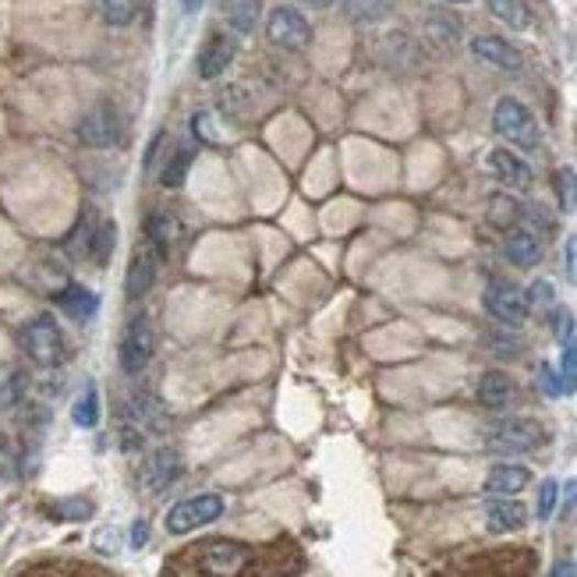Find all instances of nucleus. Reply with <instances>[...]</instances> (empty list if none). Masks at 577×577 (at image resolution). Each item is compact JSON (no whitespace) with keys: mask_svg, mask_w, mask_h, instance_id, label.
I'll use <instances>...</instances> for the list:
<instances>
[{"mask_svg":"<svg viewBox=\"0 0 577 577\" xmlns=\"http://www.w3.org/2000/svg\"><path fill=\"white\" fill-rule=\"evenodd\" d=\"M223 510H228V503H223L220 492L188 496V500L174 503L167 510V532L170 535H188V532H196V528H206V524H213L217 518H223Z\"/></svg>","mask_w":577,"mask_h":577,"instance_id":"7","label":"nucleus"},{"mask_svg":"<svg viewBox=\"0 0 577 577\" xmlns=\"http://www.w3.org/2000/svg\"><path fill=\"white\" fill-rule=\"evenodd\" d=\"M78 142L89 149H110L121 142V114L110 103L92 107L89 114L78 121Z\"/></svg>","mask_w":577,"mask_h":577,"instance_id":"10","label":"nucleus"},{"mask_svg":"<svg viewBox=\"0 0 577 577\" xmlns=\"http://www.w3.org/2000/svg\"><path fill=\"white\" fill-rule=\"evenodd\" d=\"M156 269H159V255L153 252L149 242H142L127 263V277H124V295L127 301H142L149 295V287L156 284Z\"/></svg>","mask_w":577,"mask_h":577,"instance_id":"12","label":"nucleus"},{"mask_svg":"<svg viewBox=\"0 0 577 577\" xmlns=\"http://www.w3.org/2000/svg\"><path fill=\"white\" fill-rule=\"evenodd\" d=\"M574 507H577V478H570L564 489V510H574Z\"/></svg>","mask_w":577,"mask_h":577,"instance_id":"40","label":"nucleus"},{"mask_svg":"<svg viewBox=\"0 0 577 577\" xmlns=\"http://www.w3.org/2000/svg\"><path fill=\"white\" fill-rule=\"evenodd\" d=\"M341 11L351 25H376L390 14V0H341Z\"/></svg>","mask_w":577,"mask_h":577,"instance_id":"25","label":"nucleus"},{"mask_svg":"<svg viewBox=\"0 0 577 577\" xmlns=\"http://www.w3.org/2000/svg\"><path fill=\"white\" fill-rule=\"evenodd\" d=\"M191 159H196V153H191L188 146L174 149V156L167 159V167L159 170V185H164V188H181V185H185V178H188Z\"/></svg>","mask_w":577,"mask_h":577,"instance_id":"29","label":"nucleus"},{"mask_svg":"<svg viewBox=\"0 0 577 577\" xmlns=\"http://www.w3.org/2000/svg\"><path fill=\"white\" fill-rule=\"evenodd\" d=\"M556 379H559V393L570 397L577 390V336L564 344V355H559V368H556Z\"/></svg>","mask_w":577,"mask_h":577,"instance_id":"30","label":"nucleus"},{"mask_svg":"<svg viewBox=\"0 0 577 577\" xmlns=\"http://www.w3.org/2000/svg\"><path fill=\"white\" fill-rule=\"evenodd\" d=\"M524 521H528L524 507L518 500H510V496H507V500H489V507H486V524H489L492 535L521 532Z\"/></svg>","mask_w":577,"mask_h":577,"instance_id":"20","label":"nucleus"},{"mask_svg":"<svg viewBox=\"0 0 577 577\" xmlns=\"http://www.w3.org/2000/svg\"><path fill=\"white\" fill-rule=\"evenodd\" d=\"M51 514L64 518V521H86V518H92V503L89 500H64V503L51 507Z\"/></svg>","mask_w":577,"mask_h":577,"instance_id":"37","label":"nucleus"},{"mask_svg":"<svg viewBox=\"0 0 577 577\" xmlns=\"http://www.w3.org/2000/svg\"><path fill=\"white\" fill-rule=\"evenodd\" d=\"M550 577H577V567L570 564V559H559V564L553 567V574Z\"/></svg>","mask_w":577,"mask_h":577,"instance_id":"41","label":"nucleus"},{"mask_svg":"<svg viewBox=\"0 0 577 577\" xmlns=\"http://www.w3.org/2000/svg\"><path fill=\"white\" fill-rule=\"evenodd\" d=\"M492 132L500 135V138H507L510 146H521V149H535L539 142H542L535 114L521 100H514V96H503V100L496 103V110H492Z\"/></svg>","mask_w":577,"mask_h":577,"instance_id":"3","label":"nucleus"},{"mask_svg":"<svg viewBox=\"0 0 577 577\" xmlns=\"http://www.w3.org/2000/svg\"><path fill=\"white\" fill-rule=\"evenodd\" d=\"M114 223L110 220H100V231H96V242H92V255L89 259L92 263H100V266H107L110 263V252H114Z\"/></svg>","mask_w":577,"mask_h":577,"instance_id":"34","label":"nucleus"},{"mask_svg":"<svg viewBox=\"0 0 577 577\" xmlns=\"http://www.w3.org/2000/svg\"><path fill=\"white\" fill-rule=\"evenodd\" d=\"M425 36L436 46H443V51H454V46L461 43V19L454 11L432 8L425 14Z\"/></svg>","mask_w":577,"mask_h":577,"instance_id":"23","label":"nucleus"},{"mask_svg":"<svg viewBox=\"0 0 577 577\" xmlns=\"http://www.w3.org/2000/svg\"><path fill=\"white\" fill-rule=\"evenodd\" d=\"M234 57H237V36L234 32H213L199 51V78L213 82V78H220L223 71L231 68Z\"/></svg>","mask_w":577,"mask_h":577,"instance_id":"13","label":"nucleus"},{"mask_svg":"<svg viewBox=\"0 0 577 577\" xmlns=\"http://www.w3.org/2000/svg\"><path fill=\"white\" fill-rule=\"evenodd\" d=\"M553 185H556L559 210L574 213V210H577V170H574V167H559V170L553 174Z\"/></svg>","mask_w":577,"mask_h":577,"instance_id":"32","label":"nucleus"},{"mask_svg":"<svg viewBox=\"0 0 577 577\" xmlns=\"http://www.w3.org/2000/svg\"><path fill=\"white\" fill-rule=\"evenodd\" d=\"M100 11H103V22L114 25V29H124L138 19L142 11V0H100Z\"/></svg>","mask_w":577,"mask_h":577,"instance_id":"28","label":"nucleus"},{"mask_svg":"<svg viewBox=\"0 0 577 577\" xmlns=\"http://www.w3.org/2000/svg\"><path fill=\"white\" fill-rule=\"evenodd\" d=\"M153 351H156L153 319L146 312H138L132 323L124 326V336H121V368L127 376L146 373L149 362H153Z\"/></svg>","mask_w":577,"mask_h":577,"instance_id":"8","label":"nucleus"},{"mask_svg":"<svg viewBox=\"0 0 577 577\" xmlns=\"http://www.w3.org/2000/svg\"><path fill=\"white\" fill-rule=\"evenodd\" d=\"M178 4H181V11H185V14H196V11H202L206 0H178Z\"/></svg>","mask_w":577,"mask_h":577,"instance_id":"44","label":"nucleus"},{"mask_svg":"<svg viewBox=\"0 0 577 577\" xmlns=\"http://www.w3.org/2000/svg\"><path fill=\"white\" fill-rule=\"evenodd\" d=\"M489 220L496 223V228L514 231V223L521 220V206L510 199V196H492L489 199Z\"/></svg>","mask_w":577,"mask_h":577,"instance_id":"33","label":"nucleus"},{"mask_svg":"<svg viewBox=\"0 0 577 577\" xmlns=\"http://www.w3.org/2000/svg\"><path fill=\"white\" fill-rule=\"evenodd\" d=\"M524 298H528V304L532 309H556V291H553V284L550 280H532V287L524 291Z\"/></svg>","mask_w":577,"mask_h":577,"instance_id":"36","label":"nucleus"},{"mask_svg":"<svg viewBox=\"0 0 577 577\" xmlns=\"http://www.w3.org/2000/svg\"><path fill=\"white\" fill-rule=\"evenodd\" d=\"M223 19L234 36H248L263 19V0H223Z\"/></svg>","mask_w":577,"mask_h":577,"instance_id":"24","label":"nucleus"},{"mask_svg":"<svg viewBox=\"0 0 577 577\" xmlns=\"http://www.w3.org/2000/svg\"><path fill=\"white\" fill-rule=\"evenodd\" d=\"M146 542V521H135V532H132V546H142Z\"/></svg>","mask_w":577,"mask_h":577,"instance_id":"42","label":"nucleus"},{"mask_svg":"<svg viewBox=\"0 0 577 577\" xmlns=\"http://www.w3.org/2000/svg\"><path fill=\"white\" fill-rule=\"evenodd\" d=\"M446 4H468V0H446Z\"/></svg>","mask_w":577,"mask_h":577,"instance_id":"45","label":"nucleus"},{"mask_svg":"<svg viewBox=\"0 0 577 577\" xmlns=\"http://www.w3.org/2000/svg\"><path fill=\"white\" fill-rule=\"evenodd\" d=\"M492 19H500L503 25L524 32L528 25H532V8H528V0H486Z\"/></svg>","mask_w":577,"mask_h":577,"instance_id":"27","label":"nucleus"},{"mask_svg":"<svg viewBox=\"0 0 577 577\" xmlns=\"http://www.w3.org/2000/svg\"><path fill=\"white\" fill-rule=\"evenodd\" d=\"M170 429V414L159 400L146 390H138L127 397L124 404V419H121V443L124 451H138L146 436H159V432Z\"/></svg>","mask_w":577,"mask_h":577,"instance_id":"2","label":"nucleus"},{"mask_svg":"<svg viewBox=\"0 0 577 577\" xmlns=\"http://www.w3.org/2000/svg\"><path fill=\"white\" fill-rule=\"evenodd\" d=\"M550 440V432L535 419H503L486 429V446L496 454H528L539 451Z\"/></svg>","mask_w":577,"mask_h":577,"instance_id":"5","label":"nucleus"},{"mask_svg":"<svg viewBox=\"0 0 577 577\" xmlns=\"http://www.w3.org/2000/svg\"><path fill=\"white\" fill-rule=\"evenodd\" d=\"M0 451H4V432H0Z\"/></svg>","mask_w":577,"mask_h":577,"instance_id":"46","label":"nucleus"},{"mask_svg":"<svg viewBox=\"0 0 577 577\" xmlns=\"http://www.w3.org/2000/svg\"><path fill=\"white\" fill-rule=\"evenodd\" d=\"M181 237V228L178 220H174L170 213H149L146 217V242L153 245V252L159 255V259H167V255L174 252V245H178Z\"/></svg>","mask_w":577,"mask_h":577,"instance_id":"22","label":"nucleus"},{"mask_svg":"<svg viewBox=\"0 0 577 577\" xmlns=\"http://www.w3.org/2000/svg\"><path fill=\"white\" fill-rule=\"evenodd\" d=\"M14 577H118V574L96 564H82V559H40V564H29Z\"/></svg>","mask_w":577,"mask_h":577,"instance_id":"17","label":"nucleus"},{"mask_svg":"<svg viewBox=\"0 0 577 577\" xmlns=\"http://www.w3.org/2000/svg\"><path fill=\"white\" fill-rule=\"evenodd\" d=\"M556 503H559V482H556V478H546V482L539 486V503H535L539 521H550Z\"/></svg>","mask_w":577,"mask_h":577,"instance_id":"35","label":"nucleus"},{"mask_svg":"<svg viewBox=\"0 0 577 577\" xmlns=\"http://www.w3.org/2000/svg\"><path fill=\"white\" fill-rule=\"evenodd\" d=\"M71 419H75L78 429H92L96 422H100V393H96V387H86L82 397L75 400Z\"/></svg>","mask_w":577,"mask_h":577,"instance_id":"31","label":"nucleus"},{"mask_svg":"<svg viewBox=\"0 0 577 577\" xmlns=\"http://www.w3.org/2000/svg\"><path fill=\"white\" fill-rule=\"evenodd\" d=\"M564 266H567V280L577 284V234H570L564 245Z\"/></svg>","mask_w":577,"mask_h":577,"instance_id":"39","label":"nucleus"},{"mask_svg":"<svg viewBox=\"0 0 577 577\" xmlns=\"http://www.w3.org/2000/svg\"><path fill=\"white\" fill-rule=\"evenodd\" d=\"M22 351L40 368H57L64 362V333L51 312H40L22 326Z\"/></svg>","mask_w":577,"mask_h":577,"instance_id":"4","label":"nucleus"},{"mask_svg":"<svg viewBox=\"0 0 577 577\" xmlns=\"http://www.w3.org/2000/svg\"><path fill=\"white\" fill-rule=\"evenodd\" d=\"M482 301H486V312L503 326H521L528 319V312H532V304H528L521 287L510 284V280H500V277H492L486 284Z\"/></svg>","mask_w":577,"mask_h":577,"instance_id":"9","label":"nucleus"},{"mask_svg":"<svg viewBox=\"0 0 577 577\" xmlns=\"http://www.w3.org/2000/svg\"><path fill=\"white\" fill-rule=\"evenodd\" d=\"M489 170L496 174V181L514 188V191H528L535 185L532 167H528L524 159L518 153H510V149H492L489 153Z\"/></svg>","mask_w":577,"mask_h":577,"instance_id":"15","label":"nucleus"},{"mask_svg":"<svg viewBox=\"0 0 577 577\" xmlns=\"http://www.w3.org/2000/svg\"><path fill=\"white\" fill-rule=\"evenodd\" d=\"M471 54L482 64H489V68H500V71H521L524 68V57H521L518 46L510 40H500V36H475Z\"/></svg>","mask_w":577,"mask_h":577,"instance_id":"14","label":"nucleus"},{"mask_svg":"<svg viewBox=\"0 0 577 577\" xmlns=\"http://www.w3.org/2000/svg\"><path fill=\"white\" fill-rule=\"evenodd\" d=\"M478 404L489 408V411H503L514 404L518 397V382L510 379L503 368H489V373H482V379H478Z\"/></svg>","mask_w":577,"mask_h":577,"instance_id":"16","label":"nucleus"},{"mask_svg":"<svg viewBox=\"0 0 577 577\" xmlns=\"http://www.w3.org/2000/svg\"><path fill=\"white\" fill-rule=\"evenodd\" d=\"M528 482H532V471H528L524 464L500 461V464H492L489 475H486V492H492V496H514Z\"/></svg>","mask_w":577,"mask_h":577,"instance_id":"18","label":"nucleus"},{"mask_svg":"<svg viewBox=\"0 0 577 577\" xmlns=\"http://www.w3.org/2000/svg\"><path fill=\"white\" fill-rule=\"evenodd\" d=\"M181 471H185L181 454L174 451V446H159V451H153L146 464H142V482H146L149 492H164L178 482Z\"/></svg>","mask_w":577,"mask_h":577,"instance_id":"11","label":"nucleus"},{"mask_svg":"<svg viewBox=\"0 0 577 577\" xmlns=\"http://www.w3.org/2000/svg\"><path fill=\"white\" fill-rule=\"evenodd\" d=\"M301 567L304 556L291 542L252 546L237 539H202L174 553L164 577H295Z\"/></svg>","mask_w":577,"mask_h":577,"instance_id":"1","label":"nucleus"},{"mask_svg":"<svg viewBox=\"0 0 577 577\" xmlns=\"http://www.w3.org/2000/svg\"><path fill=\"white\" fill-rule=\"evenodd\" d=\"M54 301L64 309V315H71L75 323H86V319L96 315V309H100V298H96L89 287L82 284H68V287H60V291L54 295Z\"/></svg>","mask_w":577,"mask_h":577,"instance_id":"21","label":"nucleus"},{"mask_svg":"<svg viewBox=\"0 0 577 577\" xmlns=\"http://www.w3.org/2000/svg\"><path fill=\"white\" fill-rule=\"evenodd\" d=\"M298 4H304V8H315V11H326V8H333L336 0H298Z\"/></svg>","mask_w":577,"mask_h":577,"instance_id":"43","label":"nucleus"},{"mask_svg":"<svg viewBox=\"0 0 577 577\" xmlns=\"http://www.w3.org/2000/svg\"><path fill=\"white\" fill-rule=\"evenodd\" d=\"M550 323H553V333H556V341H559V344H567L570 336H574V315H570L567 309H553V319H550Z\"/></svg>","mask_w":577,"mask_h":577,"instance_id":"38","label":"nucleus"},{"mask_svg":"<svg viewBox=\"0 0 577 577\" xmlns=\"http://www.w3.org/2000/svg\"><path fill=\"white\" fill-rule=\"evenodd\" d=\"M503 255L514 266L528 269V266H535L542 259V237L532 231V228H514L507 234V245H503Z\"/></svg>","mask_w":577,"mask_h":577,"instance_id":"19","label":"nucleus"},{"mask_svg":"<svg viewBox=\"0 0 577 577\" xmlns=\"http://www.w3.org/2000/svg\"><path fill=\"white\" fill-rule=\"evenodd\" d=\"M266 40L284 54H301L312 46V22L291 4H280L266 19Z\"/></svg>","mask_w":577,"mask_h":577,"instance_id":"6","label":"nucleus"},{"mask_svg":"<svg viewBox=\"0 0 577 577\" xmlns=\"http://www.w3.org/2000/svg\"><path fill=\"white\" fill-rule=\"evenodd\" d=\"M96 231H100V220H96V213H82V220L75 223V231L68 234V252L75 255V259H89L92 255V242H96Z\"/></svg>","mask_w":577,"mask_h":577,"instance_id":"26","label":"nucleus"}]
</instances>
